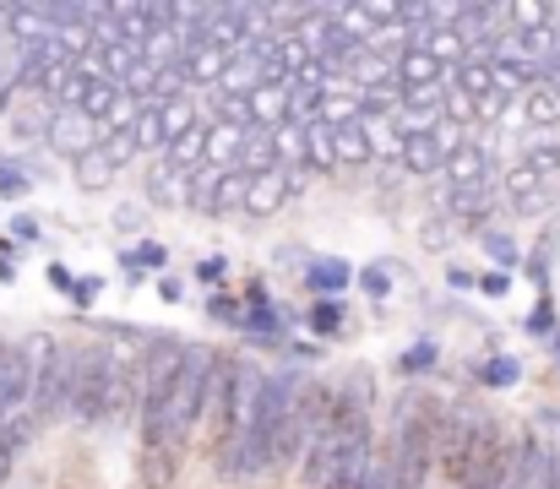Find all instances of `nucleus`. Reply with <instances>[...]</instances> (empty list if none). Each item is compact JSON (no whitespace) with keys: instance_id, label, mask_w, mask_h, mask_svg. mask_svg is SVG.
Instances as JSON below:
<instances>
[{"instance_id":"10","label":"nucleus","mask_w":560,"mask_h":489,"mask_svg":"<svg viewBox=\"0 0 560 489\" xmlns=\"http://www.w3.org/2000/svg\"><path fill=\"white\" fill-rule=\"evenodd\" d=\"M397 82L402 88H446V71L430 49H402L397 55Z\"/></svg>"},{"instance_id":"3","label":"nucleus","mask_w":560,"mask_h":489,"mask_svg":"<svg viewBox=\"0 0 560 489\" xmlns=\"http://www.w3.org/2000/svg\"><path fill=\"white\" fill-rule=\"evenodd\" d=\"M66 408H71V419H82V424H93V419L109 414V359H104L98 342H82V348H77V370H71V397H66Z\"/></svg>"},{"instance_id":"42","label":"nucleus","mask_w":560,"mask_h":489,"mask_svg":"<svg viewBox=\"0 0 560 489\" xmlns=\"http://www.w3.org/2000/svg\"><path fill=\"white\" fill-rule=\"evenodd\" d=\"M545 82H550V88H560V66H556V71H550V77H545Z\"/></svg>"},{"instance_id":"41","label":"nucleus","mask_w":560,"mask_h":489,"mask_svg":"<svg viewBox=\"0 0 560 489\" xmlns=\"http://www.w3.org/2000/svg\"><path fill=\"white\" fill-rule=\"evenodd\" d=\"M71 294H77V305H88V300L98 294V283H71Z\"/></svg>"},{"instance_id":"24","label":"nucleus","mask_w":560,"mask_h":489,"mask_svg":"<svg viewBox=\"0 0 560 489\" xmlns=\"http://www.w3.org/2000/svg\"><path fill=\"white\" fill-rule=\"evenodd\" d=\"M240 168H245V174H272V168H278V153H272V131H250V137H245Z\"/></svg>"},{"instance_id":"20","label":"nucleus","mask_w":560,"mask_h":489,"mask_svg":"<svg viewBox=\"0 0 560 489\" xmlns=\"http://www.w3.org/2000/svg\"><path fill=\"white\" fill-rule=\"evenodd\" d=\"M332 148H338V163H354V168H365L371 159V142H365V120H354V126H338L332 131Z\"/></svg>"},{"instance_id":"17","label":"nucleus","mask_w":560,"mask_h":489,"mask_svg":"<svg viewBox=\"0 0 560 489\" xmlns=\"http://www.w3.org/2000/svg\"><path fill=\"white\" fill-rule=\"evenodd\" d=\"M245 196H250V174H245V168H229V174L218 179V190H212V207H207V218L245 212Z\"/></svg>"},{"instance_id":"1","label":"nucleus","mask_w":560,"mask_h":489,"mask_svg":"<svg viewBox=\"0 0 560 489\" xmlns=\"http://www.w3.org/2000/svg\"><path fill=\"white\" fill-rule=\"evenodd\" d=\"M212 370L218 359L207 348H186L180 370L170 381H153L142 386V446H180L186 430L201 419L207 408V386H212Z\"/></svg>"},{"instance_id":"5","label":"nucleus","mask_w":560,"mask_h":489,"mask_svg":"<svg viewBox=\"0 0 560 489\" xmlns=\"http://www.w3.org/2000/svg\"><path fill=\"white\" fill-rule=\"evenodd\" d=\"M44 137H49V148L55 153H66V159H88V153H98V142H104V126L98 120H88L82 109H60L49 126H44Z\"/></svg>"},{"instance_id":"4","label":"nucleus","mask_w":560,"mask_h":489,"mask_svg":"<svg viewBox=\"0 0 560 489\" xmlns=\"http://www.w3.org/2000/svg\"><path fill=\"white\" fill-rule=\"evenodd\" d=\"M435 419H402L397 435V479L402 489H424V479L435 474Z\"/></svg>"},{"instance_id":"26","label":"nucleus","mask_w":560,"mask_h":489,"mask_svg":"<svg viewBox=\"0 0 560 489\" xmlns=\"http://www.w3.org/2000/svg\"><path fill=\"white\" fill-rule=\"evenodd\" d=\"M305 283L322 289V294H338V289L349 283V267H343V261H311V267H305Z\"/></svg>"},{"instance_id":"8","label":"nucleus","mask_w":560,"mask_h":489,"mask_svg":"<svg viewBox=\"0 0 560 489\" xmlns=\"http://www.w3.org/2000/svg\"><path fill=\"white\" fill-rule=\"evenodd\" d=\"M506 201H512L523 218H534V212H545V207L556 201V185L539 179L528 163H517V168H506Z\"/></svg>"},{"instance_id":"35","label":"nucleus","mask_w":560,"mask_h":489,"mask_svg":"<svg viewBox=\"0 0 560 489\" xmlns=\"http://www.w3.org/2000/svg\"><path fill=\"white\" fill-rule=\"evenodd\" d=\"M27 174H16V163H0V196H22Z\"/></svg>"},{"instance_id":"27","label":"nucleus","mask_w":560,"mask_h":489,"mask_svg":"<svg viewBox=\"0 0 560 489\" xmlns=\"http://www.w3.org/2000/svg\"><path fill=\"white\" fill-rule=\"evenodd\" d=\"M229 168H212V163H201V168H190L186 179H190V207H212V190H218V179H223Z\"/></svg>"},{"instance_id":"40","label":"nucleus","mask_w":560,"mask_h":489,"mask_svg":"<svg viewBox=\"0 0 560 489\" xmlns=\"http://www.w3.org/2000/svg\"><path fill=\"white\" fill-rule=\"evenodd\" d=\"M201 278H207V283H212V278H223V261H218V256H207V261H201Z\"/></svg>"},{"instance_id":"37","label":"nucleus","mask_w":560,"mask_h":489,"mask_svg":"<svg viewBox=\"0 0 560 489\" xmlns=\"http://www.w3.org/2000/svg\"><path fill=\"white\" fill-rule=\"evenodd\" d=\"M365 489H402V479H397V463H392V468H386V463H375L371 485H365Z\"/></svg>"},{"instance_id":"34","label":"nucleus","mask_w":560,"mask_h":489,"mask_svg":"<svg viewBox=\"0 0 560 489\" xmlns=\"http://www.w3.org/2000/svg\"><path fill=\"white\" fill-rule=\"evenodd\" d=\"M485 251H490L501 267H512V261H517V245H512L506 234H485Z\"/></svg>"},{"instance_id":"39","label":"nucleus","mask_w":560,"mask_h":489,"mask_svg":"<svg viewBox=\"0 0 560 489\" xmlns=\"http://www.w3.org/2000/svg\"><path fill=\"white\" fill-rule=\"evenodd\" d=\"M11 131H16L22 142H33V137H38V120H33V115H16V120H11Z\"/></svg>"},{"instance_id":"7","label":"nucleus","mask_w":560,"mask_h":489,"mask_svg":"<svg viewBox=\"0 0 560 489\" xmlns=\"http://www.w3.org/2000/svg\"><path fill=\"white\" fill-rule=\"evenodd\" d=\"M256 88H267V55L261 49H245L223 66V82H218V98H250Z\"/></svg>"},{"instance_id":"19","label":"nucleus","mask_w":560,"mask_h":489,"mask_svg":"<svg viewBox=\"0 0 560 489\" xmlns=\"http://www.w3.org/2000/svg\"><path fill=\"white\" fill-rule=\"evenodd\" d=\"M523 115H528V126H539V131L560 126V88L539 82V88H534V93L523 98Z\"/></svg>"},{"instance_id":"18","label":"nucleus","mask_w":560,"mask_h":489,"mask_svg":"<svg viewBox=\"0 0 560 489\" xmlns=\"http://www.w3.org/2000/svg\"><path fill=\"white\" fill-rule=\"evenodd\" d=\"M446 212L457 223H468V229H485V218H490V185L485 190H446Z\"/></svg>"},{"instance_id":"38","label":"nucleus","mask_w":560,"mask_h":489,"mask_svg":"<svg viewBox=\"0 0 560 489\" xmlns=\"http://www.w3.org/2000/svg\"><path fill=\"white\" fill-rule=\"evenodd\" d=\"M311 326H316V331H338V305H316Z\"/></svg>"},{"instance_id":"2","label":"nucleus","mask_w":560,"mask_h":489,"mask_svg":"<svg viewBox=\"0 0 560 489\" xmlns=\"http://www.w3.org/2000/svg\"><path fill=\"white\" fill-rule=\"evenodd\" d=\"M27 370H33V419L44 414H60L66 397H71V370H77V342H60V337H27Z\"/></svg>"},{"instance_id":"36","label":"nucleus","mask_w":560,"mask_h":489,"mask_svg":"<svg viewBox=\"0 0 560 489\" xmlns=\"http://www.w3.org/2000/svg\"><path fill=\"white\" fill-rule=\"evenodd\" d=\"M207 316H218V322H240V305H234L229 294H212V300H207Z\"/></svg>"},{"instance_id":"30","label":"nucleus","mask_w":560,"mask_h":489,"mask_svg":"<svg viewBox=\"0 0 560 489\" xmlns=\"http://www.w3.org/2000/svg\"><path fill=\"white\" fill-rule=\"evenodd\" d=\"M98 159L109 163V168H120V163L137 159V142H131V131H120V137H104V142H98Z\"/></svg>"},{"instance_id":"16","label":"nucleus","mask_w":560,"mask_h":489,"mask_svg":"<svg viewBox=\"0 0 560 489\" xmlns=\"http://www.w3.org/2000/svg\"><path fill=\"white\" fill-rule=\"evenodd\" d=\"M272 153H278V168H311V131L300 120L278 126L272 131Z\"/></svg>"},{"instance_id":"28","label":"nucleus","mask_w":560,"mask_h":489,"mask_svg":"<svg viewBox=\"0 0 560 489\" xmlns=\"http://www.w3.org/2000/svg\"><path fill=\"white\" fill-rule=\"evenodd\" d=\"M305 131H311V168L332 174V168H338V148H332V131H327V126H305Z\"/></svg>"},{"instance_id":"6","label":"nucleus","mask_w":560,"mask_h":489,"mask_svg":"<svg viewBox=\"0 0 560 489\" xmlns=\"http://www.w3.org/2000/svg\"><path fill=\"white\" fill-rule=\"evenodd\" d=\"M490 168H495V159H490L485 142H463L452 159L441 163V179H446V190H485Z\"/></svg>"},{"instance_id":"15","label":"nucleus","mask_w":560,"mask_h":489,"mask_svg":"<svg viewBox=\"0 0 560 489\" xmlns=\"http://www.w3.org/2000/svg\"><path fill=\"white\" fill-rule=\"evenodd\" d=\"M148 196H153L159 207H186L190 201V179L180 174V168H170V163L159 159L153 168H148Z\"/></svg>"},{"instance_id":"13","label":"nucleus","mask_w":560,"mask_h":489,"mask_svg":"<svg viewBox=\"0 0 560 489\" xmlns=\"http://www.w3.org/2000/svg\"><path fill=\"white\" fill-rule=\"evenodd\" d=\"M234 55H223L218 44H190V55L180 60L186 66V77H190V88H218L223 82V66H229Z\"/></svg>"},{"instance_id":"14","label":"nucleus","mask_w":560,"mask_h":489,"mask_svg":"<svg viewBox=\"0 0 560 489\" xmlns=\"http://www.w3.org/2000/svg\"><path fill=\"white\" fill-rule=\"evenodd\" d=\"M441 148H435V137L430 131H402V159L397 168H408V174H441Z\"/></svg>"},{"instance_id":"21","label":"nucleus","mask_w":560,"mask_h":489,"mask_svg":"<svg viewBox=\"0 0 560 489\" xmlns=\"http://www.w3.org/2000/svg\"><path fill=\"white\" fill-rule=\"evenodd\" d=\"M175 468H180V446H153L148 463H142V485L148 489H170L175 485Z\"/></svg>"},{"instance_id":"25","label":"nucleus","mask_w":560,"mask_h":489,"mask_svg":"<svg viewBox=\"0 0 560 489\" xmlns=\"http://www.w3.org/2000/svg\"><path fill=\"white\" fill-rule=\"evenodd\" d=\"M33 441V419H0V479L11 474V457Z\"/></svg>"},{"instance_id":"43","label":"nucleus","mask_w":560,"mask_h":489,"mask_svg":"<svg viewBox=\"0 0 560 489\" xmlns=\"http://www.w3.org/2000/svg\"><path fill=\"white\" fill-rule=\"evenodd\" d=\"M556 353H560V337H556Z\"/></svg>"},{"instance_id":"9","label":"nucleus","mask_w":560,"mask_h":489,"mask_svg":"<svg viewBox=\"0 0 560 489\" xmlns=\"http://www.w3.org/2000/svg\"><path fill=\"white\" fill-rule=\"evenodd\" d=\"M245 115H250V131H278V126H289V88H278V82L256 88V93L245 98Z\"/></svg>"},{"instance_id":"33","label":"nucleus","mask_w":560,"mask_h":489,"mask_svg":"<svg viewBox=\"0 0 560 489\" xmlns=\"http://www.w3.org/2000/svg\"><path fill=\"white\" fill-rule=\"evenodd\" d=\"M479 375H485L490 386H512V381H517V364H512V359H490Z\"/></svg>"},{"instance_id":"29","label":"nucleus","mask_w":560,"mask_h":489,"mask_svg":"<svg viewBox=\"0 0 560 489\" xmlns=\"http://www.w3.org/2000/svg\"><path fill=\"white\" fill-rule=\"evenodd\" d=\"M109 179H115V168L98 159V153H88V159L77 163V185H82V190H104Z\"/></svg>"},{"instance_id":"23","label":"nucleus","mask_w":560,"mask_h":489,"mask_svg":"<svg viewBox=\"0 0 560 489\" xmlns=\"http://www.w3.org/2000/svg\"><path fill=\"white\" fill-rule=\"evenodd\" d=\"M365 142H371V159H402V126L397 120H365Z\"/></svg>"},{"instance_id":"22","label":"nucleus","mask_w":560,"mask_h":489,"mask_svg":"<svg viewBox=\"0 0 560 489\" xmlns=\"http://www.w3.org/2000/svg\"><path fill=\"white\" fill-rule=\"evenodd\" d=\"M201 115H196V104L190 98H170V104H159V126H164V142H180L190 126H196ZM170 153V148H164Z\"/></svg>"},{"instance_id":"32","label":"nucleus","mask_w":560,"mask_h":489,"mask_svg":"<svg viewBox=\"0 0 560 489\" xmlns=\"http://www.w3.org/2000/svg\"><path fill=\"white\" fill-rule=\"evenodd\" d=\"M506 104H512V98H506V93H495V88H490V93H485V98H479V109H474V120H479V126H495V120H501V109H506Z\"/></svg>"},{"instance_id":"11","label":"nucleus","mask_w":560,"mask_h":489,"mask_svg":"<svg viewBox=\"0 0 560 489\" xmlns=\"http://www.w3.org/2000/svg\"><path fill=\"white\" fill-rule=\"evenodd\" d=\"M283 201H289V174H283V168L250 174V196H245V212H250V218H267V212H278Z\"/></svg>"},{"instance_id":"31","label":"nucleus","mask_w":560,"mask_h":489,"mask_svg":"<svg viewBox=\"0 0 560 489\" xmlns=\"http://www.w3.org/2000/svg\"><path fill=\"white\" fill-rule=\"evenodd\" d=\"M430 137H435L441 159H452V153L463 148V126H457V120H435V131H430Z\"/></svg>"},{"instance_id":"12","label":"nucleus","mask_w":560,"mask_h":489,"mask_svg":"<svg viewBox=\"0 0 560 489\" xmlns=\"http://www.w3.org/2000/svg\"><path fill=\"white\" fill-rule=\"evenodd\" d=\"M245 137H250V126H229V120H212V137H207V163H212V168H240Z\"/></svg>"}]
</instances>
